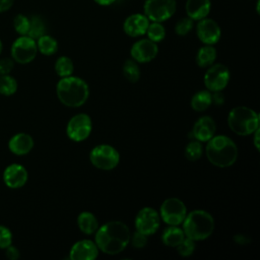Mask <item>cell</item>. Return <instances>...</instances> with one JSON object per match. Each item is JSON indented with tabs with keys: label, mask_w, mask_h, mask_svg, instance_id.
<instances>
[{
	"label": "cell",
	"mask_w": 260,
	"mask_h": 260,
	"mask_svg": "<svg viewBox=\"0 0 260 260\" xmlns=\"http://www.w3.org/2000/svg\"><path fill=\"white\" fill-rule=\"evenodd\" d=\"M96 231L95 245L106 254H119L129 244L130 231L122 221H109Z\"/></svg>",
	"instance_id": "obj_1"
},
{
	"label": "cell",
	"mask_w": 260,
	"mask_h": 260,
	"mask_svg": "<svg viewBox=\"0 0 260 260\" xmlns=\"http://www.w3.org/2000/svg\"><path fill=\"white\" fill-rule=\"evenodd\" d=\"M207 142L205 152L208 160L212 165L219 168H226L234 165L237 160V145L228 136H213Z\"/></svg>",
	"instance_id": "obj_2"
},
{
	"label": "cell",
	"mask_w": 260,
	"mask_h": 260,
	"mask_svg": "<svg viewBox=\"0 0 260 260\" xmlns=\"http://www.w3.org/2000/svg\"><path fill=\"white\" fill-rule=\"evenodd\" d=\"M56 91L60 102L71 108L82 106L89 95V89L86 82L79 77L71 75L62 77L57 84Z\"/></svg>",
	"instance_id": "obj_3"
},
{
	"label": "cell",
	"mask_w": 260,
	"mask_h": 260,
	"mask_svg": "<svg viewBox=\"0 0 260 260\" xmlns=\"http://www.w3.org/2000/svg\"><path fill=\"white\" fill-rule=\"evenodd\" d=\"M182 223L185 236L193 241L207 239L214 229L213 217L204 210L191 211L186 214Z\"/></svg>",
	"instance_id": "obj_4"
},
{
	"label": "cell",
	"mask_w": 260,
	"mask_h": 260,
	"mask_svg": "<svg viewBox=\"0 0 260 260\" xmlns=\"http://www.w3.org/2000/svg\"><path fill=\"white\" fill-rule=\"evenodd\" d=\"M228 124L231 130L238 135H250L259 128V116L254 110L239 106L231 110Z\"/></svg>",
	"instance_id": "obj_5"
},
{
	"label": "cell",
	"mask_w": 260,
	"mask_h": 260,
	"mask_svg": "<svg viewBox=\"0 0 260 260\" xmlns=\"http://www.w3.org/2000/svg\"><path fill=\"white\" fill-rule=\"evenodd\" d=\"M176 9V0H145L143 4V12L149 21L164 22L175 14Z\"/></svg>",
	"instance_id": "obj_6"
},
{
	"label": "cell",
	"mask_w": 260,
	"mask_h": 260,
	"mask_svg": "<svg viewBox=\"0 0 260 260\" xmlns=\"http://www.w3.org/2000/svg\"><path fill=\"white\" fill-rule=\"evenodd\" d=\"M91 164L104 171H109L117 167L120 156L118 151L111 145L101 144L95 146L89 154Z\"/></svg>",
	"instance_id": "obj_7"
},
{
	"label": "cell",
	"mask_w": 260,
	"mask_h": 260,
	"mask_svg": "<svg viewBox=\"0 0 260 260\" xmlns=\"http://www.w3.org/2000/svg\"><path fill=\"white\" fill-rule=\"evenodd\" d=\"M37 52V42L28 36H20L14 41L11 47L12 59L20 64L31 62L35 59Z\"/></svg>",
	"instance_id": "obj_8"
},
{
	"label": "cell",
	"mask_w": 260,
	"mask_h": 260,
	"mask_svg": "<svg viewBox=\"0 0 260 260\" xmlns=\"http://www.w3.org/2000/svg\"><path fill=\"white\" fill-rule=\"evenodd\" d=\"M187 209L185 204L178 198H168L160 206V216L170 225H178L186 217Z\"/></svg>",
	"instance_id": "obj_9"
},
{
	"label": "cell",
	"mask_w": 260,
	"mask_h": 260,
	"mask_svg": "<svg viewBox=\"0 0 260 260\" xmlns=\"http://www.w3.org/2000/svg\"><path fill=\"white\" fill-rule=\"evenodd\" d=\"M91 119L86 114H78L73 116L66 128L68 137L76 142L86 139L91 132Z\"/></svg>",
	"instance_id": "obj_10"
},
{
	"label": "cell",
	"mask_w": 260,
	"mask_h": 260,
	"mask_svg": "<svg viewBox=\"0 0 260 260\" xmlns=\"http://www.w3.org/2000/svg\"><path fill=\"white\" fill-rule=\"evenodd\" d=\"M230 80V70L223 64L210 65L204 75V83L210 91L223 89Z\"/></svg>",
	"instance_id": "obj_11"
},
{
	"label": "cell",
	"mask_w": 260,
	"mask_h": 260,
	"mask_svg": "<svg viewBox=\"0 0 260 260\" xmlns=\"http://www.w3.org/2000/svg\"><path fill=\"white\" fill-rule=\"evenodd\" d=\"M160 223V218L156 210L151 207L142 208L135 218V228L137 232L149 236L154 234Z\"/></svg>",
	"instance_id": "obj_12"
},
{
	"label": "cell",
	"mask_w": 260,
	"mask_h": 260,
	"mask_svg": "<svg viewBox=\"0 0 260 260\" xmlns=\"http://www.w3.org/2000/svg\"><path fill=\"white\" fill-rule=\"evenodd\" d=\"M196 34L198 39L205 45H214L221 36V29L218 23L211 18H202L198 20L196 25Z\"/></svg>",
	"instance_id": "obj_13"
},
{
	"label": "cell",
	"mask_w": 260,
	"mask_h": 260,
	"mask_svg": "<svg viewBox=\"0 0 260 260\" xmlns=\"http://www.w3.org/2000/svg\"><path fill=\"white\" fill-rule=\"evenodd\" d=\"M158 48L156 43L149 39H141L135 42L131 48V57L134 61L139 63L149 62L157 55Z\"/></svg>",
	"instance_id": "obj_14"
},
{
	"label": "cell",
	"mask_w": 260,
	"mask_h": 260,
	"mask_svg": "<svg viewBox=\"0 0 260 260\" xmlns=\"http://www.w3.org/2000/svg\"><path fill=\"white\" fill-rule=\"evenodd\" d=\"M149 22L144 13H133L125 19L123 29L127 36L137 38L146 34Z\"/></svg>",
	"instance_id": "obj_15"
},
{
	"label": "cell",
	"mask_w": 260,
	"mask_h": 260,
	"mask_svg": "<svg viewBox=\"0 0 260 260\" xmlns=\"http://www.w3.org/2000/svg\"><path fill=\"white\" fill-rule=\"evenodd\" d=\"M99 248L92 241L81 240L76 242L71 250L69 258L72 260H93L98 257Z\"/></svg>",
	"instance_id": "obj_16"
},
{
	"label": "cell",
	"mask_w": 260,
	"mask_h": 260,
	"mask_svg": "<svg viewBox=\"0 0 260 260\" xmlns=\"http://www.w3.org/2000/svg\"><path fill=\"white\" fill-rule=\"evenodd\" d=\"M3 179L5 184L12 189H17L22 187L27 181V172L24 167L13 164L8 166L3 174Z\"/></svg>",
	"instance_id": "obj_17"
},
{
	"label": "cell",
	"mask_w": 260,
	"mask_h": 260,
	"mask_svg": "<svg viewBox=\"0 0 260 260\" xmlns=\"http://www.w3.org/2000/svg\"><path fill=\"white\" fill-rule=\"evenodd\" d=\"M215 130L216 126L213 119L208 116H204L196 121L192 129V134L196 140L200 142H207L214 136Z\"/></svg>",
	"instance_id": "obj_18"
},
{
	"label": "cell",
	"mask_w": 260,
	"mask_h": 260,
	"mask_svg": "<svg viewBox=\"0 0 260 260\" xmlns=\"http://www.w3.org/2000/svg\"><path fill=\"white\" fill-rule=\"evenodd\" d=\"M210 9V0H187L185 3V11L187 16L197 21L207 17Z\"/></svg>",
	"instance_id": "obj_19"
},
{
	"label": "cell",
	"mask_w": 260,
	"mask_h": 260,
	"mask_svg": "<svg viewBox=\"0 0 260 260\" xmlns=\"http://www.w3.org/2000/svg\"><path fill=\"white\" fill-rule=\"evenodd\" d=\"M8 147L14 154L23 155L31 150L34 147V140L31 136L26 133H18L11 137L8 142Z\"/></svg>",
	"instance_id": "obj_20"
},
{
	"label": "cell",
	"mask_w": 260,
	"mask_h": 260,
	"mask_svg": "<svg viewBox=\"0 0 260 260\" xmlns=\"http://www.w3.org/2000/svg\"><path fill=\"white\" fill-rule=\"evenodd\" d=\"M185 238V234L182 229L177 225H170L165 229L161 235V240L166 246L177 247Z\"/></svg>",
	"instance_id": "obj_21"
},
{
	"label": "cell",
	"mask_w": 260,
	"mask_h": 260,
	"mask_svg": "<svg viewBox=\"0 0 260 260\" xmlns=\"http://www.w3.org/2000/svg\"><path fill=\"white\" fill-rule=\"evenodd\" d=\"M77 224H78L79 230L86 235L93 234L99 228V222H98L95 216L92 213L87 212V211L81 212L78 215Z\"/></svg>",
	"instance_id": "obj_22"
},
{
	"label": "cell",
	"mask_w": 260,
	"mask_h": 260,
	"mask_svg": "<svg viewBox=\"0 0 260 260\" xmlns=\"http://www.w3.org/2000/svg\"><path fill=\"white\" fill-rule=\"evenodd\" d=\"M216 58V50L212 45H205L199 49L196 55V62L199 67L205 68L213 64Z\"/></svg>",
	"instance_id": "obj_23"
},
{
	"label": "cell",
	"mask_w": 260,
	"mask_h": 260,
	"mask_svg": "<svg viewBox=\"0 0 260 260\" xmlns=\"http://www.w3.org/2000/svg\"><path fill=\"white\" fill-rule=\"evenodd\" d=\"M37 47H38V51H40L42 54L50 56L57 52L58 43L53 37L48 35H43L38 39Z\"/></svg>",
	"instance_id": "obj_24"
},
{
	"label": "cell",
	"mask_w": 260,
	"mask_h": 260,
	"mask_svg": "<svg viewBox=\"0 0 260 260\" xmlns=\"http://www.w3.org/2000/svg\"><path fill=\"white\" fill-rule=\"evenodd\" d=\"M211 105V93L208 90H201L195 93L191 100V107L197 112L205 111Z\"/></svg>",
	"instance_id": "obj_25"
},
{
	"label": "cell",
	"mask_w": 260,
	"mask_h": 260,
	"mask_svg": "<svg viewBox=\"0 0 260 260\" xmlns=\"http://www.w3.org/2000/svg\"><path fill=\"white\" fill-rule=\"evenodd\" d=\"M46 25L44 20L39 15H34L29 18V28L27 31L28 37L34 40H38L40 37L45 35Z\"/></svg>",
	"instance_id": "obj_26"
},
{
	"label": "cell",
	"mask_w": 260,
	"mask_h": 260,
	"mask_svg": "<svg viewBox=\"0 0 260 260\" xmlns=\"http://www.w3.org/2000/svg\"><path fill=\"white\" fill-rule=\"evenodd\" d=\"M147 39L154 43H158L162 41L166 37V28L161 24V22H156V21H151L149 22V25L146 30Z\"/></svg>",
	"instance_id": "obj_27"
},
{
	"label": "cell",
	"mask_w": 260,
	"mask_h": 260,
	"mask_svg": "<svg viewBox=\"0 0 260 260\" xmlns=\"http://www.w3.org/2000/svg\"><path fill=\"white\" fill-rule=\"evenodd\" d=\"M55 70H56L57 74L61 77L70 76L74 70L73 62L71 61L70 58H68L66 56H62L57 59V61L55 63Z\"/></svg>",
	"instance_id": "obj_28"
},
{
	"label": "cell",
	"mask_w": 260,
	"mask_h": 260,
	"mask_svg": "<svg viewBox=\"0 0 260 260\" xmlns=\"http://www.w3.org/2000/svg\"><path fill=\"white\" fill-rule=\"evenodd\" d=\"M17 89L16 80L8 74L0 75V93L4 95H11Z\"/></svg>",
	"instance_id": "obj_29"
},
{
	"label": "cell",
	"mask_w": 260,
	"mask_h": 260,
	"mask_svg": "<svg viewBox=\"0 0 260 260\" xmlns=\"http://www.w3.org/2000/svg\"><path fill=\"white\" fill-rule=\"evenodd\" d=\"M123 74L131 82H136L140 77V69L134 60H126L123 65Z\"/></svg>",
	"instance_id": "obj_30"
},
{
	"label": "cell",
	"mask_w": 260,
	"mask_h": 260,
	"mask_svg": "<svg viewBox=\"0 0 260 260\" xmlns=\"http://www.w3.org/2000/svg\"><path fill=\"white\" fill-rule=\"evenodd\" d=\"M202 154V146L200 141L198 140H194L189 142L186 145L185 148V156L191 160V161H195L197 159H199L201 157Z\"/></svg>",
	"instance_id": "obj_31"
},
{
	"label": "cell",
	"mask_w": 260,
	"mask_h": 260,
	"mask_svg": "<svg viewBox=\"0 0 260 260\" xmlns=\"http://www.w3.org/2000/svg\"><path fill=\"white\" fill-rule=\"evenodd\" d=\"M13 27L20 36H26L29 28V18L23 14H17L13 19Z\"/></svg>",
	"instance_id": "obj_32"
},
{
	"label": "cell",
	"mask_w": 260,
	"mask_h": 260,
	"mask_svg": "<svg viewBox=\"0 0 260 260\" xmlns=\"http://www.w3.org/2000/svg\"><path fill=\"white\" fill-rule=\"evenodd\" d=\"M194 26V20L191 19L190 17L186 16V17H182L181 19H179L175 25V32L178 36H186L188 35Z\"/></svg>",
	"instance_id": "obj_33"
},
{
	"label": "cell",
	"mask_w": 260,
	"mask_h": 260,
	"mask_svg": "<svg viewBox=\"0 0 260 260\" xmlns=\"http://www.w3.org/2000/svg\"><path fill=\"white\" fill-rule=\"evenodd\" d=\"M176 248L180 255L187 257L193 253V251L195 249V243L193 240H191L189 238H184V240Z\"/></svg>",
	"instance_id": "obj_34"
},
{
	"label": "cell",
	"mask_w": 260,
	"mask_h": 260,
	"mask_svg": "<svg viewBox=\"0 0 260 260\" xmlns=\"http://www.w3.org/2000/svg\"><path fill=\"white\" fill-rule=\"evenodd\" d=\"M12 234L4 225H0V248L5 249L11 245Z\"/></svg>",
	"instance_id": "obj_35"
},
{
	"label": "cell",
	"mask_w": 260,
	"mask_h": 260,
	"mask_svg": "<svg viewBox=\"0 0 260 260\" xmlns=\"http://www.w3.org/2000/svg\"><path fill=\"white\" fill-rule=\"evenodd\" d=\"M131 243H132V246L135 248H142L146 245L147 238L145 235L139 232H135L131 238Z\"/></svg>",
	"instance_id": "obj_36"
},
{
	"label": "cell",
	"mask_w": 260,
	"mask_h": 260,
	"mask_svg": "<svg viewBox=\"0 0 260 260\" xmlns=\"http://www.w3.org/2000/svg\"><path fill=\"white\" fill-rule=\"evenodd\" d=\"M13 60L10 58L0 59V75L8 74L13 69Z\"/></svg>",
	"instance_id": "obj_37"
},
{
	"label": "cell",
	"mask_w": 260,
	"mask_h": 260,
	"mask_svg": "<svg viewBox=\"0 0 260 260\" xmlns=\"http://www.w3.org/2000/svg\"><path fill=\"white\" fill-rule=\"evenodd\" d=\"M213 93L211 94V103H213L216 106H221L224 102V95L222 94L221 90L218 91H212Z\"/></svg>",
	"instance_id": "obj_38"
},
{
	"label": "cell",
	"mask_w": 260,
	"mask_h": 260,
	"mask_svg": "<svg viewBox=\"0 0 260 260\" xmlns=\"http://www.w3.org/2000/svg\"><path fill=\"white\" fill-rule=\"evenodd\" d=\"M6 249V252H5V254H6V257L8 258V259H10V260H16V259H18L19 258V251L15 248V247H13V246H8L7 248H5Z\"/></svg>",
	"instance_id": "obj_39"
},
{
	"label": "cell",
	"mask_w": 260,
	"mask_h": 260,
	"mask_svg": "<svg viewBox=\"0 0 260 260\" xmlns=\"http://www.w3.org/2000/svg\"><path fill=\"white\" fill-rule=\"evenodd\" d=\"M14 0H0V13L5 12L11 8Z\"/></svg>",
	"instance_id": "obj_40"
},
{
	"label": "cell",
	"mask_w": 260,
	"mask_h": 260,
	"mask_svg": "<svg viewBox=\"0 0 260 260\" xmlns=\"http://www.w3.org/2000/svg\"><path fill=\"white\" fill-rule=\"evenodd\" d=\"M100 6H110L114 4L117 0H93Z\"/></svg>",
	"instance_id": "obj_41"
},
{
	"label": "cell",
	"mask_w": 260,
	"mask_h": 260,
	"mask_svg": "<svg viewBox=\"0 0 260 260\" xmlns=\"http://www.w3.org/2000/svg\"><path fill=\"white\" fill-rule=\"evenodd\" d=\"M254 133H255V135H254V144H255V147L257 149H259V128L256 129L254 131Z\"/></svg>",
	"instance_id": "obj_42"
},
{
	"label": "cell",
	"mask_w": 260,
	"mask_h": 260,
	"mask_svg": "<svg viewBox=\"0 0 260 260\" xmlns=\"http://www.w3.org/2000/svg\"><path fill=\"white\" fill-rule=\"evenodd\" d=\"M1 52H2V42L0 41V54H1Z\"/></svg>",
	"instance_id": "obj_43"
}]
</instances>
